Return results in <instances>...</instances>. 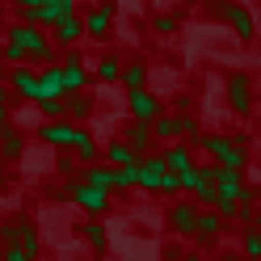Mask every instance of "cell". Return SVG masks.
Masks as SVG:
<instances>
[{
  "label": "cell",
  "mask_w": 261,
  "mask_h": 261,
  "mask_svg": "<svg viewBox=\"0 0 261 261\" xmlns=\"http://www.w3.org/2000/svg\"><path fill=\"white\" fill-rule=\"evenodd\" d=\"M223 232V219L215 215V211H198V223H194V240L198 244H215Z\"/></svg>",
  "instance_id": "obj_21"
},
{
  "label": "cell",
  "mask_w": 261,
  "mask_h": 261,
  "mask_svg": "<svg viewBox=\"0 0 261 261\" xmlns=\"http://www.w3.org/2000/svg\"><path fill=\"white\" fill-rule=\"evenodd\" d=\"M59 80H63V97H72V93H85V89H89V72H85V59H80L76 46L68 51V59L59 63Z\"/></svg>",
  "instance_id": "obj_6"
},
{
  "label": "cell",
  "mask_w": 261,
  "mask_h": 261,
  "mask_svg": "<svg viewBox=\"0 0 261 261\" xmlns=\"http://www.w3.org/2000/svg\"><path fill=\"white\" fill-rule=\"evenodd\" d=\"M51 97H63V80H59V63H46L38 72V101H51ZM34 101V106H38Z\"/></svg>",
  "instance_id": "obj_22"
},
{
  "label": "cell",
  "mask_w": 261,
  "mask_h": 261,
  "mask_svg": "<svg viewBox=\"0 0 261 261\" xmlns=\"http://www.w3.org/2000/svg\"><path fill=\"white\" fill-rule=\"evenodd\" d=\"M181 17H186L181 9H173V13H156L152 30H156V34H177V30H181Z\"/></svg>",
  "instance_id": "obj_28"
},
{
  "label": "cell",
  "mask_w": 261,
  "mask_h": 261,
  "mask_svg": "<svg viewBox=\"0 0 261 261\" xmlns=\"http://www.w3.org/2000/svg\"><path fill=\"white\" fill-rule=\"evenodd\" d=\"M63 101H68V122L72 118H89V114H93V97L89 93H72V97H63Z\"/></svg>",
  "instance_id": "obj_27"
},
{
  "label": "cell",
  "mask_w": 261,
  "mask_h": 261,
  "mask_svg": "<svg viewBox=\"0 0 261 261\" xmlns=\"http://www.w3.org/2000/svg\"><path fill=\"white\" fill-rule=\"evenodd\" d=\"M55 173L63 177V181H80V165H76L72 156H63V152L55 156Z\"/></svg>",
  "instance_id": "obj_31"
},
{
  "label": "cell",
  "mask_w": 261,
  "mask_h": 261,
  "mask_svg": "<svg viewBox=\"0 0 261 261\" xmlns=\"http://www.w3.org/2000/svg\"><path fill=\"white\" fill-rule=\"evenodd\" d=\"M34 5H55L63 13H76V0H34Z\"/></svg>",
  "instance_id": "obj_36"
},
{
  "label": "cell",
  "mask_w": 261,
  "mask_h": 261,
  "mask_svg": "<svg viewBox=\"0 0 261 261\" xmlns=\"http://www.w3.org/2000/svg\"><path fill=\"white\" fill-rule=\"evenodd\" d=\"M181 261H206V257H202V253H186Z\"/></svg>",
  "instance_id": "obj_38"
},
{
  "label": "cell",
  "mask_w": 261,
  "mask_h": 261,
  "mask_svg": "<svg viewBox=\"0 0 261 261\" xmlns=\"http://www.w3.org/2000/svg\"><path fill=\"white\" fill-rule=\"evenodd\" d=\"M181 5H198V0H181Z\"/></svg>",
  "instance_id": "obj_43"
},
{
  "label": "cell",
  "mask_w": 261,
  "mask_h": 261,
  "mask_svg": "<svg viewBox=\"0 0 261 261\" xmlns=\"http://www.w3.org/2000/svg\"><path fill=\"white\" fill-rule=\"evenodd\" d=\"M72 135H76V122H42L38 126V139L46 143V148H72Z\"/></svg>",
  "instance_id": "obj_16"
},
{
  "label": "cell",
  "mask_w": 261,
  "mask_h": 261,
  "mask_svg": "<svg viewBox=\"0 0 261 261\" xmlns=\"http://www.w3.org/2000/svg\"><path fill=\"white\" fill-rule=\"evenodd\" d=\"M0 261H38V253H30L25 244H9V249H0Z\"/></svg>",
  "instance_id": "obj_33"
},
{
  "label": "cell",
  "mask_w": 261,
  "mask_h": 261,
  "mask_svg": "<svg viewBox=\"0 0 261 261\" xmlns=\"http://www.w3.org/2000/svg\"><path fill=\"white\" fill-rule=\"evenodd\" d=\"M38 114L46 122H63L68 118V101H63V97H51V101H38Z\"/></svg>",
  "instance_id": "obj_29"
},
{
  "label": "cell",
  "mask_w": 261,
  "mask_h": 261,
  "mask_svg": "<svg viewBox=\"0 0 261 261\" xmlns=\"http://www.w3.org/2000/svg\"><path fill=\"white\" fill-rule=\"evenodd\" d=\"M21 156H25V135L17 130L13 118H5L0 122V160H5V165H17Z\"/></svg>",
  "instance_id": "obj_12"
},
{
  "label": "cell",
  "mask_w": 261,
  "mask_h": 261,
  "mask_svg": "<svg viewBox=\"0 0 261 261\" xmlns=\"http://www.w3.org/2000/svg\"><path fill=\"white\" fill-rule=\"evenodd\" d=\"M0 38H5V9H0Z\"/></svg>",
  "instance_id": "obj_40"
},
{
  "label": "cell",
  "mask_w": 261,
  "mask_h": 261,
  "mask_svg": "<svg viewBox=\"0 0 261 261\" xmlns=\"http://www.w3.org/2000/svg\"><path fill=\"white\" fill-rule=\"evenodd\" d=\"M13 101H17V93H13V89H9V85H0V106H5V110H9V106H13Z\"/></svg>",
  "instance_id": "obj_37"
},
{
  "label": "cell",
  "mask_w": 261,
  "mask_h": 261,
  "mask_svg": "<svg viewBox=\"0 0 261 261\" xmlns=\"http://www.w3.org/2000/svg\"><path fill=\"white\" fill-rule=\"evenodd\" d=\"M194 143H198L206 156H215L219 169H240V173H244V165H249V152H244L240 143H232V135H215V130L206 135V130H198Z\"/></svg>",
  "instance_id": "obj_2"
},
{
  "label": "cell",
  "mask_w": 261,
  "mask_h": 261,
  "mask_svg": "<svg viewBox=\"0 0 261 261\" xmlns=\"http://www.w3.org/2000/svg\"><path fill=\"white\" fill-rule=\"evenodd\" d=\"M63 198H68V202H76L80 211H85V215H106V211H110V198H106V194H97L93 186H85V181H68V190H63Z\"/></svg>",
  "instance_id": "obj_4"
},
{
  "label": "cell",
  "mask_w": 261,
  "mask_h": 261,
  "mask_svg": "<svg viewBox=\"0 0 261 261\" xmlns=\"http://www.w3.org/2000/svg\"><path fill=\"white\" fill-rule=\"evenodd\" d=\"M101 85H118V76H122V55H114V51H106L101 59H97V72H93Z\"/></svg>",
  "instance_id": "obj_24"
},
{
  "label": "cell",
  "mask_w": 261,
  "mask_h": 261,
  "mask_svg": "<svg viewBox=\"0 0 261 261\" xmlns=\"http://www.w3.org/2000/svg\"><path fill=\"white\" fill-rule=\"evenodd\" d=\"M223 261H240V257H223Z\"/></svg>",
  "instance_id": "obj_45"
},
{
  "label": "cell",
  "mask_w": 261,
  "mask_h": 261,
  "mask_svg": "<svg viewBox=\"0 0 261 261\" xmlns=\"http://www.w3.org/2000/svg\"><path fill=\"white\" fill-rule=\"evenodd\" d=\"M126 114L135 122H156L165 114V106H160V97L152 89H139V93H126Z\"/></svg>",
  "instance_id": "obj_8"
},
{
  "label": "cell",
  "mask_w": 261,
  "mask_h": 261,
  "mask_svg": "<svg viewBox=\"0 0 261 261\" xmlns=\"http://www.w3.org/2000/svg\"><path fill=\"white\" fill-rule=\"evenodd\" d=\"M5 85L21 97V101H38V72L30 68V63H21V68H13L5 76Z\"/></svg>",
  "instance_id": "obj_13"
},
{
  "label": "cell",
  "mask_w": 261,
  "mask_h": 261,
  "mask_svg": "<svg viewBox=\"0 0 261 261\" xmlns=\"http://www.w3.org/2000/svg\"><path fill=\"white\" fill-rule=\"evenodd\" d=\"M215 13L232 25V34H236L240 42H253V38H257V21H253V13L244 9V5H223V0H215Z\"/></svg>",
  "instance_id": "obj_5"
},
{
  "label": "cell",
  "mask_w": 261,
  "mask_h": 261,
  "mask_svg": "<svg viewBox=\"0 0 261 261\" xmlns=\"http://www.w3.org/2000/svg\"><path fill=\"white\" fill-rule=\"evenodd\" d=\"M139 160H143V156H139ZM139 160H135V165L114 169V173H118V194H122V190H139Z\"/></svg>",
  "instance_id": "obj_30"
},
{
  "label": "cell",
  "mask_w": 261,
  "mask_h": 261,
  "mask_svg": "<svg viewBox=\"0 0 261 261\" xmlns=\"http://www.w3.org/2000/svg\"><path fill=\"white\" fill-rule=\"evenodd\" d=\"M5 118H9V110H5V106H0V122H5Z\"/></svg>",
  "instance_id": "obj_42"
},
{
  "label": "cell",
  "mask_w": 261,
  "mask_h": 261,
  "mask_svg": "<svg viewBox=\"0 0 261 261\" xmlns=\"http://www.w3.org/2000/svg\"><path fill=\"white\" fill-rule=\"evenodd\" d=\"M17 5H21V9H34V0H17Z\"/></svg>",
  "instance_id": "obj_41"
},
{
  "label": "cell",
  "mask_w": 261,
  "mask_h": 261,
  "mask_svg": "<svg viewBox=\"0 0 261 261\" xmlns=\"http://www.w3.org/2000/svg\"><path fill=\"white\" fill-rule=\"evenodd\" d=\"M9 244H25L30 253H42V240H38V227L30 215H13L0 223V249H9Z\"/></svg>",
  "instance_id": "obj_3"
},
{
  "label": "cell",
  "mask_w": 261,
  "mask_h": 261,
  "mask_svg": "<svg viewBox=\"0 0 261 261\" xmlns=\"http://www.w3.org/2000/svg\"><path fill=\"white\" fill-rule=\"evenodd\" d=\"M240 186H244V173H240V169H219V165H215V194H219V198H232V202H236Z\"/></svg>",
  "instance_id": "obj_23"
},
{
  "label": "cell",
  "mask_w": 261,
  "mask_h": 261,
  "mask_svg": "<svg viewBox=\"0 0 261 261\" xmlns=\"http://www.w3.org/2000/svg\"><path fill=\"white\" fill-rule=\"evenodd\" d=\"M135 160H139V156L130 152V148H126L122 139H110V143H106V165H110V169H122V165H135Z\"/></svg>",
  "instance_id": "obj_25"
},
{
  "label": "cell",
  "mask_w": 261,
  "mask_h": 261,
  "mask_svg": "<svg viewBox=\"0 0 261 261\" xmlns=\"http://www.w3.org/2000/svg\"><path fill=\"white\" fill-rule=\"evenodd\" d=\"M5 46H17V51H21L25 59H34V63H46V59L59 55L55 42H51V34L38 30V25H25V21L5 25Z\"/></svg>",
  "instance_id": "obj_1"
},
{
  "label": "cell",
  "mask_w": 261,
  "mask_h": 261,
  "mask_svg": "<svg viewBox=\"0 0 261 261\" xmlns=\"http://www.w3.org/2000/svg\"><path fill=\"white\" fill-rule=\"evenodd\" d=\"M85 38V17L80 13H68L59 25H55V34H51V42H55V51H72V46Z\"/></svg>",
  "instance_id": "obj_14"
},
{
  "label": "cell",
  "mask_w": 261,
  "mask_h": 261,
  "mask_svg": "<svg viewBox=\"0 0 261 261\" xmlns=\"http://www.w3.org/2000/svg\"><path fill=\"white\" fill-rule=\"evenodd\" d=\"M72 160L80 169H89V165L101 160V143H97V135L89 126H80V122H76V135H72Z\"/></svg>",
  "instance_id": "obj_10"
},
{
  "label": "cell",
  "mask_w": 261,
  "mask_h": 261,
  "mask_svg": "<svg viewBox=\"0 0 261 261\" xmlns=\"http://www.w3.org/2000/svg\"><path fill=\"white\" fill-rule=\"evenodd\" d=\"M244 257L261 261V227H249V232H244Z\"/></svg>",
  "instance_id": "obj_32"
},
{
  "label": "cell",
  "mask_w": 261,
  "mask_h": 261,
  "mask_svg": "<svg viewBox=\"0 0 261 261\" xmlns=\"http://www.w3.org/2000/svg\"><path fill=\"white\" fill-rule=\"evenodd\" d=\"M165 160L160 156H143L139 160V190H148V194H160V181H165Z\"/></svg>",
  "instance_id": "obj_18"
},
{
  "label": "cell",
  "mask_w": 261,
  "mask_h": 261,
  "mask_svg": "<svg viewBox=\"0 0 261 261\" xmlns=\"http://www.w3.org/2000/svg\"><path fill=\"white\" fill-rule=\"evenodd\" d=\"M257 198H261V190H257V186H240L236 206H240V211H253V202H257Z\"/></svg>",
  "instance_id": "obj_34"
},
{
  "label": "cell",
  "mask_w": 261,
  "mask_h": 261,
  "mask_svg": "<svg viewBox=\"0 0 261 261\" xmlns=\"http://www.w3.org/2000/svg\"><path fill=\"white\" fill-rule=\"evenodd\" d=\"M118 85H122L126 93L148 89V63H143V59H122V76H118Z\"/></svg>",
  "instance_id": "obj_20"
},
{
  "label": "cell",
  "mask_w": 261,
  "mask_h": 261,
  "mask_svg": "<svg viewBox=\"0 0 261 261\" xmlns=\"http://www.w3.org/2000/svg\"><path fill=\"white\" fill-rule=\"evenodd\" d=\"M160 160H165L169 173L181 177V173L194 169V148H190V143H169V152H160Z\"/></svg>",
  "instance_id": "obj_19"
},
{
  "label": "cell",
  "mask_w": 261,
  "mask_h": 261,
  "mask_svg": "<svg viewBox=\"0 0 261 261\" xmlns=\"http://www.w3.org/2000/svg\"><path fill=\"white\" fill-rule=\"evenodd\" d=\"M114 0H101V5H93L89 13H85V34L89 38H97V42H106L110 38V30H114Z\"/></svg>",
  "instance_id": "obj_9"
},
{
  "label": "cell",
  "mask_w": 261,
  "mask_h": 261,
  "mask_svg": "<svg viewBox=\"0 0 261 261\" xmlns=\"http://www.w3.org/2000/svg\"><path fill=\"white\" fill-rule=\"evenodd\" d=\"M5 181H9V177H5V160H0V190H5Z\"/></svg>",
  "instance_id": "obj_39"
},
{
  "label": "cell",
  "mask_w": 261,
  "mask_h": 261,
  "mask_svg": "<svg viewBox=\"0 0 261 261\" xmlns=\"http://www.w3.org/2000/svg\"><path fill=\"white\" fill-rule=\"evenodd\" d=\"M169 223L177 236H194V223H198V206H194V198H177L169 206Z\"/></svg>",
  "instance_id": "obj_15"
},
{
  "label": "cell",
  "mask_w": 261,
  "mask_h": 261,
  "mask_svg": "<svg viewBox=\"0 0 261 261\" xmlns=\"http://www.w3.org/2000/svg\"><path fill=\"white\" fill-rule=\"evenodd\" d=\"M160 194L177 198V194H181V177H177V173H165V181H160Z\"/></svg>",
  "instance_id": "obj_35"
},
{
  "label": "cell",
  "mask_w": 261,
  "mask_h": 261,
  "mask_svg": "<svg viewBox=\"0 0 261 261\" xmlns=\"http://www.w3.org/2000/svg\"><path fill=\"white\" fill-rule=\"evenodd\" d=\"M227 106H232V114H240V118H249V114H253V80L244 76V72L227 76Z\"/></svg>",
  "instance_id": "obj_7"
},
{
  "label": "cell",
  "mask_w": 261,
  "mask_h": 261,
  "mask_svg": "<svg viewBox=\"0 0 261 261\" xmlns=\"http://www.w3.org/2000/svg\"><path fill=\"white\" fill-rule=\"evenodd\" d=\"M85 240H89V249H93L97 257H106L110 236H106V223H101V219H89V223H85Z\"/></svg>",
  "instance_id": "obj_26"
},
{
  "label": "cell",
  "mask_w": 261,
  "mask_h": 261,
  "mask_svg": "<svg viewBox=\"0 0 261 261\" xmlns=\"http://www.w3.org/2000/svg\"><path fill=\"white\" fill-rule=\"evenodd\" d=\"M122 143H126V148L130 152H135V156H143V152H152V122H135V118H130L126 122V130H122Z\"/></svg>",
  "instance_id": "obj_17"
},
{
  "label": "cell",
  "mask_w": 261,
  "mask_h": 261,
  "mask_svg": "<svg viewBox=\"0 0 261 261\" xmlns=\"http://www.w3.org/2000/svg\"><path fill=\"white\" fill-rule=\"evenodd\" d=\"M240 261H249V257H240Z\"/></svg>",
  "instance_id": "obj_46"
},
{
  "label": "cell",
  "mask_w": 261,
  "mask_h": 261,
  "mask_svg": "<svg viewBox=\"0 0 261 261\" xmlns=\"http://www.w3.org/2000/svg\"><path fill=\"white\" fill-rule=\"evenodd\" d=\"M80 181L93 186L97 194H106V198H114V194H118V173H114L106 160H97V165H89V169H80Z\"/></svg>",
  "instance_id": "obj_11"
},
{
  "label": "cell",
  "mask_w": 261,
  "mask_h": 261,
  "mask_svg": "<svg viewBox=\"0 0 261 261\" xmlns=\"http://www.w3.org/2000/svg\"><path fill=\"white\" fill-rule=\"evenodd\" d=\"M5 76H9V72H5V68H0V80H5Z\"/></svg>",
  "instance_id": "obj_44"
}]
</instances>
